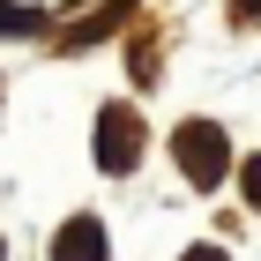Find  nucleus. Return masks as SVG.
Masks as SVG:
<instances>
[{
	"mask_svg": "<svg viewBox=\"0 0 261 261\" xmlns=\"http://www.w3.org/2000/svg\"><path fill=\"white\" fill-rule=\"evenodd\" d=\"M172 157H179V172L194 187H217L224 164H231V142H224L217 120H187V127H172Z\"/></svg>",
	"mask_w": 261,
	"mask_h": 261,
	"instance_id": "1",
	"label": "nucleus"
},
{
	"mask_svg": "<svg viewBox=\"0 0 261 261\" xmlns=\"http://www.w3.org/2000/svg\"><path fill=\"white\" fill-rule=\"evenodd\" d=\"M142 157V112L135 105H105L97 112V164L105 172H135Z\"/></svg>",
	"mask_w": 261,
	"mask_h": 261,
	"instance_id": "2",
	"label": "nucleus"
},
{
	"mask_svg": "<svg viewBox=\"0 0 261 261\" xmlns=\"http://www.w3.org/2000/svg\"><path fill=\"white\" fill-rule=\"evenodd\" d=\"M112 246H105V224L97 217H67L60 231H53V261H105Z\"/></svg>",
	"mask_w": 261,
	"mask_h": 261,
	"instance_id": "3",
	"label": "nucleus"
},
{
	"mask_svg": "<svg viewBox=\"0 0 261 261\" xmlns=\"http://www.w3.org/2000/svg\"><path fill=\"white\" fill-rule=\"evenodd\" d=\"M0 30H8V38H30V30H45V8H15V0H0Z\"/></svg>",
	"mask_w": 261,
	"mask_h": 261,
	"instance_id": "4",
	"label": "nucleus"
},
{
	"mask_svg": "<svg viewBox=\"0 0 261 261\" xmlns=\"http://www.w3.org/2000/svg\"><path fill=\"white\" fill-rule=\"evenodd\" d=\"M239 194L261 209V157H246V172H239Z\"/></svg>",
	"mask_w": 261,
	"mask_h": 261,
	"instance_id": "5",
	"label": "nucleus"
},
{
	"mask_svg": "<svg viewBox=\"0 0 261 261\" xmlns=\"http://www.w3.org/2000/svg\"><path fill=\"white\" fill-rule=\"evenodd\" d=\"M179 261H231V254H224V246H187Z\"/></svg>",
	"mask_w": 261,
	"mask_h": 261,
	"instance_id": "6",
	"label": "nucleus"
},
{
	"mask_svg": "<svg viewBox=\"0 0 261 261\" xmlns=\"http://www.w3.org/2000/svg\"><path fill=\"white\" fill-rule=\"evenodd\" d=\"M239 15H261V0H246V8H239Z\"/></svg>",
	"mask_w": 261,
	"mask_h": 261,
	"instance_id": "7",
	"label": "nucleus"
},
{
	"mask_svg": "<svg viewBox=\"0 0 261 261\" xmlns=\"http://www.w3.org/2000/svg\"><path fill=\"white\" fill-rule=\"evenodd\" d=\"M0 261H8V239H0Z\"/></svg>",
	"mask_w": 261,
	"mask_h": 261,
	"instance_id": "8",
	"label": "nucleus"
},
{
	"mask_svg": "<svg viewBox=\"0 0 261 261\" xmlns=\"http://www.w3.org/2000/svg\"><path fill=\"white\" fill-rule=\"evenodd\" d=\"M112 8H127V0H112Z\"/></svg>",
	"mask_w": 261,
	"mask_h": 261,
	"instance_id": "9",
	"label": "nucleus"
}]
</instances>
